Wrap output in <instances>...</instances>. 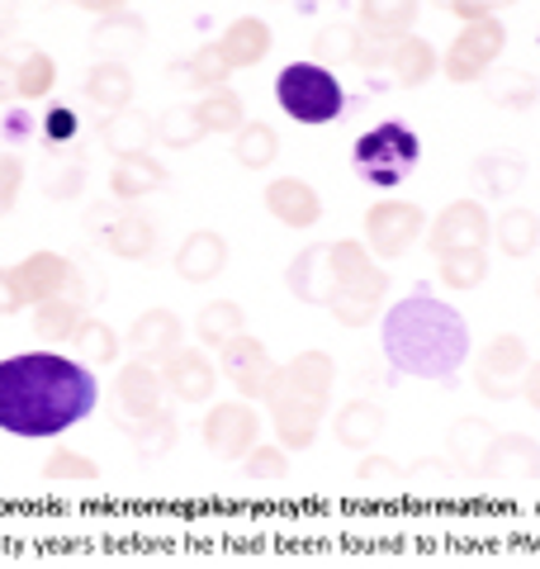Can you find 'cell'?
<instances>
[{"label":"cell","instance_id":"cell-1","mask_svg":"<svg viewBox=\"0 0 540 569\" xmlns=\"http://www.w3.org/2000/svg\"><path fill=\"white\" fill-rule=\"evenodd\" d=\"M96 376L90 366L58 351H24L0 361V432L43 441L96 413Z\"/></svg>","mask_w":540,"mask_h":569},{"label":"cell","instance_id":"cell-2","mask_svg":"<svg viewBox=\"0 0 540 569\" xmlns=\"http://www.w3.org/2000/svg\"><path fill=\"white\" fill-rule=\"evenodd\" d=\"M380 347L393 376L456 385L460 366L470 361V323L460 318V309L418 290L384 313Z\"/></svg>","mask_w":540,"mask_h":569},{"label":"cell","instance_id":"cell-3","mask_svg":"<svg viewBox=\"0 0 540 569\" xmlns=\"http://www.w3.org/2000/svg\"><path fill=\"white\" fill-rule=\"evenodd\" d=\"M332 380H337V366H332L328 351H299L294 361L276 366L266 403H270L276 441L284 451L313 447L318 427L328 418V403H332Z\"/></svg>","mask_w":540,"mask_h":569},{"label":"cell","instance_id":"cell-4","mask_svg":"<svg viewBox=\"0 0 540 569\" xmlns=\"http://www.w3.org/2000/svg\"><path fill=\"white\" fill-rule=\"evenodd\" d=\"M332 257V290H328V313L341 328H366L384 309L389 271L374 266L366 242H328Z\"/></svg>","mask_w":540,"mask_h":569},{"label":"cell","instance_id":"cell-5","mask_svg":"<svg viewBox=\"0 0 540 569\" xmlns=\"http://www.w3.org/2000/svg\"><path fill=\"white\" fill-rule=\"evenodd\" d=\"M418 157H422V142L418 133L408 129V123H374L370 133H360L356 138V148H351V167L356 176L366 186L374 190H393V186H403L412 167H418Z\"/></svg>","mask_w":540,"mask_h":569},{"label":"cell","instance_id":"cell-6","mask_svg":"<svg viewBox=\"0 0 540 569\" xmlns=\"http://www.w3.org/2000/svg\"><path fill=\"white\" fill-rule=\"evenodd\" d=\"M276 100L294 123H332L347 104V91L332 77V67L318 62H290L276 77Z\"/></svg>","mask_w":540,"mask_h":569},{"label":"cell","instance_id":"cell-7","mask_svg":"<svg viewBox=\"0 0 540 569\" xmlns=\"http://www.w3.org/2000/svg\"><path fill=\"white\" fill-rule=\"evenodd\" d=\"M502 48H508V29L498 20H479V24H464L460 39L450 43V52L441 58V71L446 81L456 86H470V81H483L493 71V62L502 58Z\"/></svg>","mask_w":540,"mask_h":569},{"label":"cell","instance_id":"cell-8","mask_svg":"<svg viewBox=\"0 0 540 569\" xmlns=\"http://www.w3.org/2000/svg\"><path fill=\"white\" fill-rule=\"evenodd\" d=\"M90 223H96V238L104 242V252L119 261H152L157 257V238L161 228L138 209H110L96 204L90 209Z\"/></svg>","mask_w":540,"mask_h":569},{"label":"cell","instance_id":"cell-9","mask_svg":"<svg viewBox=\"0 0 540 569\" xmlns=\"http://www.w3.org/2000/svg\"><path fill=\"white\" fill-rule=\"evenodd\" d=\"M422 228H427V219L412 200H380L366 213V247L374 261H399L408 247L422 238Z\"/></svg>","mask_w":540,"mask_h":569},{"label":"cell","instance_id":"cell-10","mask_svg":"<svg viewBox=\"0 0 540 569\" xmlns=\"http://www.w3.org/2000/svg\"><path fill=\"white\" fill-rule=\"evenodd\" d=\"M527 370H531L527 342H521V337H512V332H502V337H493V342L479 351V361H474V385H479L483 399L508 403V399L521 395V380H527Z\"/></svg>","mask_w":540,"mask_h":569},{"label":"cell","instance_id":"cell-11","mask_svg":"<svg viewBox=\"0 0 540 569\" xmlns=\"http://www.w3.org/2000/svg\"><path fill=\"white\" fill-rule=\"evenodd\" d=\"M489 238H493V219H489V209H483L479 200L446 204L437 219L427 223V247L437 257H446V252H483Z\"/></svg>","mask_w":540,"mask_h":569},{"label":"cell","instance_id":"cell-12","mask_svg":"<svg viewBox=\"0 0 540 569\" xmlns=\"http://www.w3.org/2000/svg\"><path fill=\"white\" fill-rule=\"evenodd\" d=\"M71 271H77V266H71L62 252H33V257H24L10 271V305H6V313L39 309V305H48V299H58L67 290Z\"/></svg>","mask_w":540,"mask_h":569},{"label":"cell","instance_id":"cell-13","mask_svg":"<svg viewBox=\"0 0 540 569\" xmlns=\"http://www.w3.org/2000/svg\"><path fill=\"white\" fill-rule=\"evenodd\" d=\"M261 441V413L242 403H213L204 418V447L219 460H247L251 447Z\"/></svg>","mask_w":540,"mask_h":569},{"label":"cell","instance_id":"cell-14","mask_svg":"<svg viewBox=\"0 0 540 569\" xmlns=\"http://www.w3.org/2000/svg\"><path fill=\"white\" fill-rule=\"evenodd\" d=\"M219 370L232 380V389L251 403V399H266V389H270V376H276V366H270V351L257 342V337H238V342H228L223 347V361Z\"/></svg>","mask_w":540,"mask_h":569},{"label":"cell","instance_id":"cell-15","mask_svg":"<svg viewBox=\"0 0 540 569\" xmlns=\"http://www.w3.org/2000/svg\"><path fill=\"white\" fill-rule=\"evenodd\" d=\"M180 342H186V328H180V318H176L171 309H148V313H138L133 328H129V337H123V347H133L138 361H148V366L171 361V356L180 351Z\"/></svg>","mask_w":540,"mask_h":569},{"label":"cell","instance_id":"cell-16","mask_svg":"<svg viewBox=\"0 0 540 569\" xmlns=\"http://www.w3.org/2000/svg\"><path fill=\"white\" fill-rule=\"evenodd\" d=\"M161 380H167V395L180 403H204L219 385V366L209 361L204 351L194 347H180L171 361H161Z\"/></svg>","mask_w":540,"mask_h":569},{"label":"cell","instance_id":"cell-17","mask_svg":"<svg viewBox=\"0 0 540 569\" xmlns=\"http://www.w3.org/2000/svg\"><path fill=\"white\" fill-rule=\"evenodd\" d=\"M119 408H123L119 422H138V418L161 413V408H167V380H161V366H148V361L119 366Z\"/></svg>","mask_w":540,"mask_h":569},{"label":"cell","instance_id":"cell-18","mask_svg":"<svg viewBox=\"0 0 540 569\" xmlns=\"http://www.w3.org/2000/svg\"><path fill=\"white\" fill-rule=\"evenodd\" d=\"M142 43H148V24H142V14L133 10H119V14H104V20L90 29V52H96L100 62H123L138 58Z\"/></svg>","mask_w":540,"mask_h":569},{"label":"cell","instance_id":"cell-19","mask_svg":"<svg viewBox=\"0 0 540 569\" xmlns=\"http://www.w3.org/2000/svg\"><path fill=\"white\" fill-rule=\"evenodd\" d=\"M498 432L483 418H460L456 427L446 432V456H450V470L483 479L489 475V451H493Z\"/></svg>","mask_w":540,"mask_h":569},{"label":"cell","instance_id":"cell-20","mask_svg":"<svg viewBox=\"0 0 540 569\" xmlns=\"http://www.w3.org/2000/svg\"><path fill=\"white\" fill-rule=\"evenodd\" d=\"M228 266V242L213 228H194V233L176 247V276L186 284H209L219 280Z\"/></svg>","mask_w":540,"mask_h":569},{"label":"cell","instance_id":"cell-21","mask_svg":"<svg viewBox=\"0 0 540 569\" xmlns=\"http://www.w3.org/2000/svg\"><path fill=\"white\" fill-rule=\"evenodd\" d=\"M266 209L284 228H313L322 219V194L299 176H280V181L266 186Z\"/></svg>","mask_w":540,"mask_h":569},{"label":"cell","instance_id":"cell-22","mask_svg":"<svg viewBox=\"0 0 540 569\" xmlns=\"http://www.w3.org/2000/svg\"><path fill=\"white\" fill-rule=\"evenodd\" d=\"M284 284L299 305H322L328 309V290H332V257H328V242H309L303 252L290 261L284 271Z\"/></svg>","mask_w":540,"mask_h":569},{"label":"cell","instance_id":"cell-23","mask_svg":"<svg viewBox=\"0 0 540 569\" xmlns=\"http://www.w3.org/2000/svg\"><path fill=\"white\" fill-rule=\"evenodd\" d=\"M384 427H389V413L380 403H370V399H351L332 418V432H337V441L347 451H374L380 447V437H384Z\"/></svg>","mask_w":540,"mask_h":569},{"label":"cell","instance_id":"cell-24","mask_svg":"<svg viewBox=\"0 0 540 569\" xmlns=\"http://www.w3.org/2000/svg\"><path fill=\"white\" fill-rule=\"evenodd\" d=\"M483 479H517V485L540 479V441L521 437V432H498L493 451H489V475Z\"/></svg>","mask_w":540,"mask_h":569},{"label":"cell","instance_id":"cell-25","mask_svg":"<svg viewBox=\"0 0 540 569\" xmlns=\"http://www.w3.org/2000/svg\"><path fill=\"white\" fill-rule=\"evenodd\" d=\"M167 181H171V176H167V167H161L152 152H133V157H119V162H114L110 194H114V204L119 200H142V194L161 190Z\"/></svg>","mask_w":540,"mask_h":569},{"label":"cell","instance_id":"cell-26","mask_svg":"<svg viewBox=\"0 0 540 569\" xmlns=\"http://www.w3.org/2000/svg\"><path fill=\"white\" fill-rule=\"evenodd\" d=\"M86 100L104 110V119L133 110V71L123 62H96V71L86 77Z\"/></svg>","mask_w":540,"mask_h":569},{"label":"cell","instance_id":"cell-27","mask_svg":"<svg viewBox=\"0 0 540 569\" xmlns=\"http://www.w3.org/2000/svg\"><path fill=\"white\" fill-rule=\"evenodd\" d=\"M474 190L489 194V200H512V194L527 186V162L517 152H483L474 162Z\"/></svg>","mask_w":540,"mask_h":569},{"label":"cell","instance_id":"cell-28","mask_svg":"<svg viewBox=\"0 0 540 569\" xmlns=\"http://www.w3.org/2000/svg\"><path fill=\"white\" fill-rule=\"evenodd\" d=\"M100 142H104V152H114V162L119 157H133V152H148L157 142V119H148L142 110L110 114L100 123Z\"/></svg>","mask_w":540,"mask_h":569},{"label":"cell","instance_id":"cell-29","mask_svg":"<svg viewBox=\"0 0 540 569\" xmlns=\"http://www.w3.org/2000/svg\"><path fill=\"white\" fill-rule=\"evenodd\" d=\"M86 309H90V295H58L48 305L33 309V332L43 342H71L77 328L86 323Z\"/></svg>","mask_w":540,"mask_h":569},{"label":"cell","instance_id":"cell-30","mask_svg":"<svg viewBox=\"0 0 540 569\" xmlns=\"http://www.w3.org/2000/svg\"><path fill=\"white\" fill-rule=\"evenodd\" d=\"M437 48H431L427 39H418V33H403L399 43H393V58H389V71L393 81L403 86V91H418V86H427L431 77H437Z\"/></svg>","mask_w":540,"mask_h":569},{"label":"cell","instance_id":"cell-31","mask_svg":"<svg viewBox=\"0 0 540 569\" xmlns=\"http://www.w3.org/2000/svg\"><path fill=\"white\" fill-rule=\"evenodd\" d=\"M270 24L266 20H257V14H247V20H232L228 24V33L219 39V48H223V58L232 62V71L238 67H257L266 52H270Z\"/></svg>","mask_w":540,"mask_h":569},{"label":"cell","instance_id":"cell-32","mask_svg":"<svg viewBox=\"0 0 540 569\" xmlns=\"http://www.w3.org/2000/svg\"><path fill=\"white\" fill-rule=\"evenodd\" d=\"M242 332H247V313H242V305H232V299H213V305H204L200 318H194V337L213 351L238 342Z\"/></svg>","mask_w":540,"mask_h":569},{"label":"cell","instance_id":"cell-33","mask_svg":"<svg viewBox=\"0 0 540 569\" xmlns=\"http://www.w3.org/2000/svg\"><path fill=\"white\" fill-rule=\"evenodd\" d=\"M422 0H360V33H380V39H403L418 20Z\"/></svg>","mask_w":540,"mask_h":569},{"label":"cell","instance_id":"cell-34","mask_svg":"<svg viewBox=\"0 0 540 569\" xmlns=\"http://www.w3.org/2000/svg\"><path fill=\"white\" fill-rule=\"evenodd\" d=\"M483 86V96H489L498 110H531L536 104V96H540V86H536V77L531 71H517V67H498V71H489V77L479 81Z\"/></svg>","mask_w":540,"mask_h":569},{"label":"cell","instance_id":"cell-35","mask_svg":"<svg viewBox=\"0 0 540 569\" xmlns=\"http://www.w3.org/2000/svg\"><path fill=\"white\" fill-rule=\"evenodd\" d=\"M280 157V133L270 123H242L232 133V162L247 167V171H266L270 162Z\"/></svg>","mask_w":540,"mask_h":569},{"label":"cell","instance_id":"cell-36","mask_svg":"<svg viewBox=\"0 0 540 569\" xmlns=\"http://www.w3.org/2000/svg\"><path fill=\"white\" fill-rule=\"evenodd\" d=\"M123 432L133 437V451H138L142 460H161V456H171V451H176L180 427H176V418L167 413V408H161V413H152V418L123 422Z\"/></svg>","mask_w":540,"mask_h":569},{"label":"cell","instance_id":"cell-37","mask_svg":"<svg viewBox=\"0 0 540 569\" xmlns=\"http://www.w3.org/2000/svg\"><path fill=\"white\" fill-rule=\"evenodd\" d=\"M194 119L204 123V133H238L247 123V104L232 86H219V91H209L200 104H194Z\"/></svg>","mask_w":540,"mask_h":569},{"label":"cell","instance_id":"cell-38","mask_svg":"<svg viewBox=\"0 0 540 569\" xmlns=\"http://www.w3.org/2000/svg\"><path fill=\"white\" fill-rule=\"evenodd\" d=\"M493 233H498L502 252L521 261V257H531L536 247H540V219H536L531 209H508V213H502V219L493 223Z\"/></svg>","mask_w":540,"mask_h":569},{"label":"cell","instance_id":"cell-39","mask_svg":"<svg viewBox=\"0 0 540 569\" xmlns=\"http://www.w3.org/2000/svg\"><path fill=\"white\" fill-rule=\"evenodd\" d=\"M71 347H77L81 366H114L119 361V332L110 323H100V318H86V323L77 328V337H71Z\"/></svg>","mask_w":540,"mask_h":569},{"label":"cell","instance_id":"cell-40","mask_svg":"<svg viewBox=\"0 0 540 569\" xmlns=\"http://www.w3.org/2000/svg\"><path fill=\"white\" fill-rule=\"evenodd\" d=\"M441 266V284H450V290H479L483 280H489V252H446L437 257Z\"/></svg>","mask_w":540,"mask_h":569},{"label":"cell","instance_id":"cell-41","mask_svg":"<svg viewBox=\"0 0 540 569\" xmlns=\"http://www.w3.org/2000/svg\"><path fill=\"white\" fill-rule=\"evenodd\" d=\"M228 77H232V62L223 58V48H219V43H204V48L186 62V81H190V86H200L204 96H209V91H219V86H228Z\"/></svg>","mask_w":540,"mask_h":569},{"label":"cell","instance_id":"cell-42","mask_svg":"<svg viewBox=\"0 0 540 569\" xmlns=\"http://www.w3.org/2000/svg\"><path fill=\"white\" fill-rule=\"evenodd\" d=\"M52 86H58V62H52L48 52L24 43V58H20V100H43Z\"/></svg>","mask_w":540,"mask_h":569},{"label":"cell","instance_id":"cell-43","mask_svg":"<svg viewBox=\"0 0 540 569\" xmlns=\"http://www.w3.org/2000/svg\"><path fill=\"white\" fill-rule=\"evenodd\" d=\"M204 138V123L194 119V110H167L157 119V142L167 152H190Z\"/></svg>","mask_w":540,"mask_h":569},{"label":"cell","instance_id":"cell-44","mask_svg":"<svg viewBox=\"0 0 540 569\" xmlns=\"http://www.w3.org/2000/svg\"><path fill=\"white\" fill-rule=\"evenodd\" d=\"M313 52H318V67L356 62V52H360V24H328L313 39Z\"/></svg>","mask_w":540,"mask_h":569},{"label":"cell","instance_id":"cell-45","mask_svg":"<svg viewBox=\"0 0 540 569\" xmlns=\"http://www.w3.org/2000/svg\"><path fill=\"white\" fill-rule=\"evenodd\" d=\"M242 470H247V479H284V475H290V451H284L280 441H276V447H261V441H257L251 456L242 460Z\"/></svg>","mask_w":540,"mask_h":569},{"label":"cell","instance_id":"cell-46","mask_svg":"<svg viewBox=\"0 0 540 569\" xmlns=\"http://www.w3.org/2000/svg\"><path fill=\"white\" fill-rule=\"evenodd\" d=\"M43 479H100V466L90 456H81V451H52L48 460H43Z\"/></svg>","mask_w":540,"mask_h":569},{"label":"cell","instance_id":"cell-47","mask_svg":"<svg viewBox=\"0 0 540 569\" xmlns=\"http://www.w3.org/2000/svg\"><path fill=\"white\" fill-rule=\"evenodd\" d=\"M20 190H24V157L6 148V152H0V213L14 209Z\"/></svg>","mask_w":540,"mask_h":569},{"label":"cell","instance_id":"cell-48","mask_svg":"<svg viewBox=\"0 0 540 569\" xmlns=\"http://www.w3.org/2000/svg\"><path fill=\"white\" fill-rule=\"evenodd\" d=\"M77 133H81V119L71 114L67 104H52V110L43 114V142H52V148H67Z\"/></svg>","mask_w":540,"mask_h":569},{"label":"cell","instance_id":"cell-49","mask_svg":"<svg viewBox=\"0 0 540 569\" xmlns=\"http://www.w3.org/2000/svg\"><path fill=\"white\" fill-rule=\"evenodd\" d=\"M393 43H399V39H380V33H360L356 67H360V71H380V67H389V58H393Z\"/></svg>","mask_w":540,"mask_h":569},{"label":"cell","instance_id":"cell-50","mask_svg":"<svg viewBox=\"0 0 540 569\" xmlns=\"http://www.w3.org/2000/svg\"><path fill=\"white\" fill-rule=\"evenodd\" d=\"M81 186H86V167L81 162H67L58 176H48L43 194H48V200H77Z\"/></svg>","mask_w":540,"mask_h":569},{"label":"cell","instance_id":"cell-51","mask_svg":"<svg viewBox=\"0 0 540 569\" xmlns=\"http://www.w3.org/2000/svg\"><path fill=\"white\" fill-rule=\"evenodd\" d=\"M0 133H6V148H10V152H20L24 142L39 133V123H33V114H24V110H10L6 123H0Z\"/></svg>","mask_w":540,"mask_h":569},{"label":"cell","instance_id":"cell-52","mask_svg":"<svg viewBox=\"0 0 540 569\" xmlns=\"http://www.w3.org/2000/svg\"><path fill=\"white\" fill-rule=\"evenodd\" d=\"M20 58H24V48L20 52H0V104L20 100Z\"/></svg>","mask_w":540,"mask_h":569},{"label":"cell","instance_id":"cell-53","mask_svg":"<svg viewBox=\"0 0 540 569\" xmlns=\"http://www.w3.org/2000/svg\"><path fill=\"white\" fill-rule=\"evenodd\" d=\"M502 6H512V0H450V10L460 14L464 24H479V20H493Z\"/></svg>","mask_w":540,"mask_h":569},{"label":"cell","instance_id":"cell-54","mask_svg":"<svg viewBox=\"0 0 540 569\" xmlns=\"http://www.w3.org/2000/svg\"><path fill=\"white\" fill-rule=\"evenodd\" d=\"M399 475L403 470L393 466V460H380V456H370L366 466H360V479H366V485H370V479H399Z\"/></svg>","mask_w":540,"mask_h":569},{"label":"cell","instance_id":"cell-55","mask_svg":"<svg viewBox=\"0 0 540 569\" xmlns=\"http://www.w3.org/2000/svg\"><path fill=\"white\" fill-rule=\"evenodd\" d=\"M71 6H77V10H90V14H100V20H104V14L129 10V0H71Z\"/></svg>","mask_w":540,"mask_h":569},{"label":"cell","instance_id":"cell-56","mask_svg":"<svg viewBox=\"0 0 540 569\" xmlns=\"http://www.w3.org/2000/svg\"><path fill=\"white\" fill-rule=\"evenodd\" d=\"M521 399H527L536 413H540V361L527 370V380H521Z\"/></svg>","mask_w":540,"mask_h":569},{"label":"cell","instance_id":"cell-57","mask_svg":"<svg viewBox=\"0 0 540 569\" xmlns=\"http://www.w3.org/2000/svg\"><path fill=\"white\" fill-rule=\"evenodd\" d=\"M14 20H20V6H14V0H0V43H10Z\"/></svg>","mask_w":540,"mask_h":569},{"label":"cell","instance_id":"cell-58","mask_svg":"<svg viewBox=\"0 0 540 569\" xmlns=\"http://www.w3.org/2000/svg\"><path fill=\"white\" fill-rule=\"evenodd\" d=\"M431 6H441V10H450V0H431Z\"/></svg>","mask_w":540,"mask_h":569},{"label":"cell","instance_id":"cell-59","mask_svg":"<svg viewBox=\"0 0 540 569\" xmlns=\"http://www.w3.org/2000/svg\"><path fill=\"white\" fill-rule=\"evenodd\" d=\"M536 299H540V276H536Z\"/></svg>","mask_w":540,"mask_h":569},{"label":"cell","instance_id":"cell-60","mask_svg":"<svg viewBox=\"0 0 540 569\" xmlns=\"http://www.w3.org/2000/svg\"><path fill=\"white\" fill-rule=\"evenodd\" d=\"M0 313H6V309H0Z\"/></svg>","mask_w":540,"mask_h":569}]
</instances>
